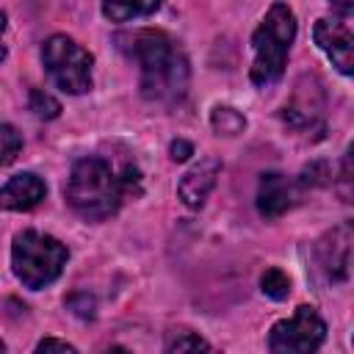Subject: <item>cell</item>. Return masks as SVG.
<instances>
[{"mask_svg": "<svg viewBox=\"0 0 354 354\" xmlns=\"http://www.w3.org/2000/svg\"><path fill=\"white\" fill-rule=\"evenodd\" d=\"M0 351H6V343H3V340H0Z\"/></svg>", "mask_w": 354, "mask_h": 354, "instance_id": "7402d4cb", "label": "cell"}, {"mask_svg": "<svg viewBox=\"0 0 354 354\" xmlns=\"http://www.w3.org/2000/svg\"><path fill=\"white\" fill-rule=\"evenodd\" d=\"M36 351H77L72 343L66 340H55V337H44L36 343Z\"/></svg>", "mask_w": 354, "mask_h": 354, "instance_id": "ac0fdd59", "label": "cell"}, {"mask_svg": "<svg viewBox=\"0 0 354 354\" xmlns=\"http://www.w3.org/2000/svg\"><path fill=\"white\" fill-rule=\"evenodd\" d=\"M313 39L321 47V53L332 61V66L340 75H351L354 69V28H351V14H335V17H321L313 28Z\"/></svg>", "mask_w": 354, "mask_h": 354, "instance_id": "52a82bcc", "label": "cell"}, {"mask_svg": "<svg viewBox=\"0 0 354 354\" xmlns=\"http://www.w3.org/2000/svg\"><path fill=\"white\" fill-rule=\"evenodd\" d=\"M293 205V185L279 171H266L257 185V210L263 218H279Z\"/></svg>", "mask_w": 354, "mask_h": 354, "instance_id": "8fae6325", "label": "cell"}, {"mask_svg": "<svg viewBox=\"0 0 354 354\" xmlns=\"http://www.w3.org/2000/svg\"><path fill=\"white\" fill-rule=\"evenodd\" d=\"M296 39V17L285 3H274L257 30L252 33L254 61L249 69V80L257 88H271L282 80L290 44Z\"/></svg>", "mask_w": 354, "mask_h": 354, "instance_id": "3957f363", "label": "cell"}, {"mask_svg": "<svg viewBox=\"0 0 354 354\" xmlns=\"http://www.w3.org/2000/svg\"><path fill=\"white\" fill-rule=\"evenodd\" d=\"M22 152V136L14 124H0V166H11Z\"/></svg>", "mask_w": 354, "mask_h": 354, "instance_id": "9a60e30c", "label": "cell"}, {"mask_svg": "<svg viewBox=\"0 0 354 354\" xmlns=\"http://www.w3.org/2000/svg\"><path fill=\"white\" fill-rule=\"evenodd\" d=\"M260 288L268 299L274 301H285L290 296V277L282 271V268H268L263 277H260Z\"/></svg>", "mask_w": 354, "mask_h": 354, "instance_id": "5bb4252c", "label": "cell"}, {"mask_svg": "<svg viewBox=\"0 0 354 354\" xmlns=\"http://www.w3.org/2000/svg\"><path fill=\"white\" fill-rule=\"evenodd\" d=\"M166 351L169 354H174V351H210V343L205 337H199L196 332H177L166 343Z\"/></svg>", "mask_w": 354, "mask_h": 354, "instance_id": "e0dca14e", "label": "cell"}, {"mask_svg": "<svg viewBox=\"0 0 354 354\" xmlns=\"http://www.w3.org/2000/svg\"><path fill=\"white\" fill-rule=\"evenodd\" d=\"M221 174V160L216 155H205L199 158L177 183V196L185 207L199 210L205 205V199L210 196V191L216 188V180Z\"/></svg>", "mask_w": 354, "mask_h": 354, "instance_id": "9c48e42d", "label": "cell"}, {"mask_svg": "<svg viewBox=\"0 0 354 354\" xmlns=\"http://www.w3.org/2000/svg\"><path fill=\"white\" fill-rule=\"evenodd\" d=\"M3 33H6V11H0V61L6 58V44H3Z\"/></svg>", "mask_w": 354, "mask_h": 354, "instance_id": "44dd1931", "label": "cell"}, {"mask_svg": "<svg viewBox=\"0 0 354 354\" xmlns=\"http://www.w3.org/2000/svg\"><path fill=\"white\" fill-rule=\"evenodd\" d=\"M44 194H47V185L39 174L19 171L6 185H0V210H11V213L33 210L44 199Z\"/></svg>", "mask_w": 354, "mask_h": 354, "instance_id": "30bf717a", "label": "cell"}, {"mask_svg": "<svg viewBox=\"0 0 354 354\" xmlns=\"http://www.w3.org/2000/svg\"><path fill=\"white\" fill-rule=\"evenodd\" d=\"M41 61L50 80L66 94H86L91 88V53L66 33H53L41 44Z\"/></svg>", "mask_w": 354, "mask_h": 354, "instance_id": "5b68a950", "label": "cell"}, {"mask_svg": "<svg viewBox=\"0 0 354 354\" xmlns=\"http://www.w3.org/2000/svg\"><path fill=\"white\" fill-rule=\"evenodd\" d=\"M315 257H318V266L324 268L329 282L348 279V266H351V221H343V224L332 227L315 243Z\"/></svg>", "mask_w": 354, "mask_h": 354, "instance_id": "ba28073f", "label": "cell"}, {"mask_svg": "<svg viewBox=\"0 0 354 354\" xmlns=\"http://www.w3.org/2000/svg\"><path fill=\"white\" fill-rule=\"evenodd\" d=\"M169 152H171V160H185L188 155H194V147L188 144V141H171V147H169Z\"/></svg>", "mask_w": 354, "mask_h": 354, "instance_id": "d6986e66", "label": "cell"}, {"mask_svg": "<svg viewBox=\"0 0 354 354\" xmlns=\"http://www.w3.org/2000/svg\"><path fill=\"white\" fill-rule=\"evenodd\" d=\"M119 50L138 64L141 94L149 102L174 105L188 91V58L183 47L163 30H133L116 36Z\"/></svg>", "mask_w": 354, "mask_h": 354, "instance_id": "6da1fadb", "label": "cell"}, {"mask_svg": "<svg viewBox=\"0 0 354 354\" xmlns=\"http://www.w3.org/2000/svg\"><path fill=\"white\" fill-rule=\"evenodd\" d=\"M30 111L39 119H55L61 113V102L55 97H50L47 91H41V88H30Z\"/></svg>", "mask_w": 354, "mask_h": 354, "instance_id": "2e32d148", "label": "cell"}, {"mask_svg": "<svg viewBox=\"0 0 354 354\" xmlns=\"http://www.w3.org/2000/svg\"><path fill=\"white\" fill-rule=\"evenodd\" d=\"M160 3L163 0H102V14L111 22H130V19L155 14Z\"/></svg>", "mask_w": 354, "mask_h": 354, "instance_id": "7c38bea8", "label": "cell"}, {"mask_svg": "<svg viewBox=\"0 0 354 354\" xmlns=\"http://www.w3.org/2000/svg\"><path fill=\"white\" fill-rule=\"evenodd\" d=\"M326 337V324L315 307L301 304L285 321H277L268 332V348L274 354H310Z\"/></svg>", "mask_w": 354, "mask_h": 354, "instance_id": "8992f818", "label": "cell"}, {"mask_svg": "<svg viewBox=\"0 0 354 354\" xmlns=\"http://www.w3.org/2000/svg\"><path fill=\"white\" fill-rule=\"evenodd\" d=\"M133 183H138L136 166L116 171V166L111 160H105L100 155H86V158L75 160L64 194H66L69 207L80 218L105 221L122 207Z\"/></svg>", "mask_w": 354, "mask_h": 354, "instance_id": "7a4b0ae2", "label": "cell"}, {"mask_svg": "<svg viewBox=\"0 0 354 354\" xmlns=\"http://www.w3.org/2000/svg\"><path fill=\"white\" fill-rule=\"evenodd\" d=\"M340 14H351V8H354V0H329Z\"/></svg>", "mask_w": 354, "mask_h": 354, "instance_id": "ffe728a7", "label": "cell"}, {"mask_svg": "<svg viewBox=\"0 0 354 354\" xmlns=\"http://www.w3.org/2000/svg\"><path fill=\"white\" fill-rule=\"evenodd\" d=\"M66 260H69V249L55 235L39 230H22L14 235L11 271L30 290H41L53 285L61 277Z\"/></svg>", "mask_w": 354, "mask_h": 354, "instance_id": "277c9868", "label": "cell"}, {"mask_svg": "<svg viewBox=\"0 0 354 354\" xmlns=\"http://www.w3.org/2000/svg\"><path fill=\"white\" fill-rule=\"evenodd\" d=\"M210 124L218 136H238L246 127V119L241 111H235L232 105H216L210 113Z\"/></svg>", "mask_w": 354, "mask_h": 354, "instance_id": "4fadbf2b", "label": "cell"}]
</instances>
